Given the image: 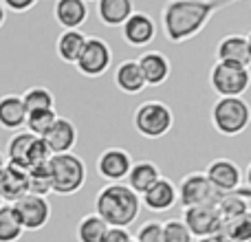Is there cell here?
Listing matches in <instances>:
<instances>
[{
  "label": "cell",
  "mask_w": 251,
  "mask_h": 242,
  "mask_svg": "<svg viewBox=\"0 0 251 242\" xmlns=\"http://www.w3.org/2000/svg\"><path fill=\"white\" fill-rule=\"evenodd\" d=\"M205 176L221 196L234 194L243 185V169L231 159H214L205 169Z\"/></svg>",
  "instance_id": "13"
},
{
  "label": "cell",
  "mask_w": 251,
  "mask_h": 242,
  "mask_svg": "<svg viewBox=\"0 0 251 242\" xmlns=\"http://www.w3.org/2000/svg\"><path fill=\"white\" fill-rule=\"evenodd\" d=\"M163 242H194V236L183 218H170L163 222Z\"/></svg>",
  "instance_id": "33"
},
{
  "label": "cell",
  "mask_w": 251,
  "mask_h": 242,
  "mask_svg": "<svg viewBox=\"0 0 251 242\" xmlns=\"http://www.w3.org/2000/svg\"><path fill=\"white\" fill-rule=\"evenodd\" d=\"M132 125L137 130L139 137L156 141V139L165 137L174 125V113L165 101L159 99H148L134 108Z\"/></svg>",
  "instance_id": "6"
},
{
  "label": "cell",
  "mask_w": 251,
  "mask_h": 242,
  "mask_svg": "<svg viewBox=\"0 0 251 242\" xmlns=\"http://www.w3.org/2000/svg\"><path fill=\"white\" fill-rule=\"evenodd\" d=\"M183 222L192 231V236L199 240L207 238V236H216L223 227V216L216 205H201V207L183 209Z\"/></svg>",
  "instance_id": "12"
},
{
  "label": "cell",
  "mask_w": 251,
  "mask_h": 242,
  "mask_svg": "<svg viewBox=\"0 0 251 242\" xmlns=\"http://www.w3.org/2000/svg\"><path fill=\"white\" fill-rule=\"evenodd\" d=\"M251 86V71L231 62H214L209 69V88L221 97H243Z\"/></svg>",
  "instance_id": "7"
},
{
  "label": "cell",
  "mask_w": 251,
  "mask_h": 242,
  "mask_svg": "<svg viewBox=\"0 0 251 242\" xmlns=\"http://www.w3.org/2000/svg\"><path fill=\"white\" fill-rule=\"evenodd\" d=\"M29 194V174L16 165H4L0 172V198L4 205H16Z\"/></svg>",
  "instance_id": "15"
},
{
  "label": "cell",
  "mask_w": 251,
  "mask_h": 242,
  "mask_svg": "<svg viewBox=\"0 0 251 242\" xmlns=\"http://www.w3.org/2000/svg\"><path fill=\"white\" fill-rule=\"evenodd\" d=\"M132 234L128 229H119V227H110L104 236V242H132Z\"/></svg>",
  "instance_id": "35"
},
{
  "label": "cell",
  "mask_w": 251,
  "mask_h": 242,
  "mask_svg": "<svg viewBox=\"0 0 251 242\" xmlns=\"http://www.w3.org/2000/svg\"><path fill=\"white\" fill-rule=\"evenodd\" d=\"M132 242H134V240H132Z\"/></svg>",
  "instance_id": "43"
},
{
  "label": "cell",
  "mask_w": 251,
  "mask_h": 242,
  "mask_svg": "<svg viewBox=\"0 0 251 242\" xmlns=\"http://www.w3.org/2000/svg\"><path fill=\"white\" fill-rule=\"evenodd\" d=\"M196 242H225V240H223L221 236L216 234V236H207V238H199Z\"/></svg>",
  "instance_id": "39"
},
{
  "label": "cell",
  "mask_w": 251,
  "mask_h": 242,
  "mask_svg": "<svg viewBox=\"0 0 251 242\" xmlns=\"http://www.w3.org/2000/svg\"><path fill=\"white\" fill-rule=\"evenodd\" d=\"M134 242H163V222L148 220L137 229Z\"/></svg>",
  "instance_id": "34"
},
{
  "label": "cell",
  "mask_w": 251,
  "mask_h": 242,
  "mask_svg": "<svg viewBox=\"0 0 251 242\" xmlns=\"http://www.w3.org/2000/svg\"><path fill=\"white\" fill-rule=\"evenodd\" d=\"M25 236V227L20 225L11 205L0 207V242H18Z\"/></svg>",
  "instance_id": "28"
},
{
  "label": "cell",
  "mask_w": 251,
  "mask_h": 242,
  "mask_svg": "<svg viewBox=\"0 0 251 242\" xmlns=\"http://www.w3.org/2000/svg\"><path fill=\"white\" fill-rule=\"evenodd\" d=\"M2 205H4V203H2V198H0V207H2Z\"/></svg>",
  "instance_id": "42"
},
{
  "label": "cell",
  "mask_w": 251,
  "mask_h": 242,
  "mask_svg": "<svg viewBox=\"0 0 251 242\" xmlns=\"http://www.w3.org/2000/svg\"><path fill=\"white\" fill-rule=\"evenodd\" d=\"M221 194L214 190V185L207 181L205 172L185 174L178 183V203L183 209L201 207V205H216Z\"/></svg>",
  "instance_id": "9"
},
{
  "label": "cell",
  "mask_w": 251,
  "mask_h": 242,
  "mask_svg": "<svg viewBox=\"0 0 251 242\" xmlns=\"http://www.w3.org/2000/svg\"><path fill=\"white\" fill-rule=\"evenodd\" d=\"M60 115L55 113V110H33V113H29V117H26V132H31L33 137L38 139H44L49 132H51V128L55 125V121Z\"/></svg>",
  "instance_id": "30"
},
{
  "label": "cell",
  "mask_w": 251,
  "mask_h": 242,
  "mask_svg": "<svg viewBox=\"0 0 251 242\" xmlns=\"http://www.w3.org/2000/svg\"><path fill=\"white\" fill-rule=\"evenodd\" d=\"M44 143L49 145L53 156L69 154V152H73V147L77 145V125L66 117H57L51 132L44 137Z\"/></svg>",
  "instance_id": "19"
},
{
  "label": "cell",
  "mask_w": 251,
  "mask_h": 242,
  "mask_svg": "<svg viewBox=\"0 0 251 242\" xmlns=\"http://www.w3.org/2000/svg\"><path fill=\"white\" fill-rule=\"evenodd\" d=\"M122 38L128 47L143 48L156 38V22L150 13L134 11L128 18V22L122 26Z\"/></svg>",
  "instance_id": "14"
},
{
  "label": "cell",
  "mask_w": 251,
  "mask_h": 242,
  "mask_svg": "<svg viewBox=\"0 0 251 242\" xmlns=\"http://www.w3.org/2000/svg\"><path fill=\"white\" fill-rule=\"evenodd\" d=\"M110 64H113V48H110V44L106 42L104 38L91 35V38L86 40V47H84L75 69H77V73L84 75V77L95 79V77H101V75L108 73Z\"/></svg>",
  "instance_id": "8"
},
{
  "label": "cell",
  "mask_w": 251,
  "mask_h": 242,
  "mask_svg": "<svg viewBox=\"0 0 251 242\" xmlns=\"http://www.w3.org/2000/svg\"><path fill=\"white\" fill-rule=\"evenodd\" d=\"M2 4H4V9L7 11H13V13H26V11H31V9L35 7V0H25V2H18V0H2Z\"/></svg>",
  "instance_id": "36"
},
{
  "label": "cell",
  "mask_w": 251,
  "mask_h": 242,
  "mask_svg": "<svg viewBox=\"0 0 251 242\" xmlns=\"http://www.w3.org/2000/svg\"><path fill=\"white\" fill-rule=\"evenodd\" d=\"M139 69L143 73L146 86H163L168 82L170 73H172V64H170L168 55L161 51H146L139 55L137 60Z\"/></svg>",
  "instance_id": "18"
},
{
  "label": "cell",
  "mask_w": 251,
  "mask_h": 242,
  "mask_svg": "<svg viewBox=\"0 0 251 242\" xmlns=\"http://www.w3.org/2000/svg\"><path fill=\"white\" fill-rule=\"evenodd\" d=\"M97 18L104 26H124L128 18L132 16L134 9L132 0H100L97 2Z\"/></svg>",
  "instance_id": "23"
},
{
  "label": "cell",
  "mask_w": 251,
  "mask_h": 242,
  "mask_svg": "<svg viewBox=\"0 0 251 242\" xmlns=\"http://www.w3.org/2000/svg\"><path fill=\"white\" fill-rule=\"evenodd\" d=\"M7 9H4V4L2 2H0V29H2V26H4V22H7Z\"/></svg>",
  "instance_id": "38"
},
{
  "label": "cell",
  "mask_w": 251,
  "mask_h": 242,
  "mask_svg": "<svg viewBox=\"0 0 251 242\" xmlns=\"http://www.w3.org/2000/svg\"><path fill=\"white\" fill-rule=\"evenodd\" d=\"M22 101H25L26 110H55V97L47 86H31L22 93Z\"/></svg>",
  "instance_id": "29"
},
{
  "label": "cell",
  "mask_w": 251,
  "mask_h": 242,
  "mask_svg": "<svg viewBox=\"0 0 251 242\" xmlns=\"http://www.w3.org/2000/svg\"><path fill=\"white\" fill-rule=\"evenodd\" d=\"M134 161L126 147H106L100 156H97V174L104 178L106 183H124L128 178L130 169H132Z\"/></svg>",
  "instance_id": "11"
},
{
  "label": "cell",
  "mask_w": 251,
  "mask_h": 242,
  "mask_svg": "<svg viewBox=\"0 0 251 242\" xmlns=\"http://www.w3.org/2000/svg\"><path fill=\"white\" fill-rule=\"evenodd\" d=\"M51 156L53 154L49 150V145L44 143V139H38L31 132H26V130H20V132H16L9 139L4 159H7L9 165H16V168L29 172L33 168L47 165L51 161Z\"/></svg>",
  "instance_id": "5"
},
{
  "label": "cell",
  "mask_w": 251,
  "mask_h": 242,
  "mask_svg": "<svg viewBox=\"0 0 251 242\" xmlns=\"http://www.w3.org/2000/svg\"><path fill=\"white\" fill-rule=\"evenodd\" d=\"M108 229L110 227L95 212H91L79 218L77 227H75V240L77 242H104V236Z\"/></svg>",
  "instance_id": "26"
},
{
  "label": "cell",
  "mask_w": 251,
  "mask_h": 242,
  "mask_svg": "<svg viewBox=\"0 0 251 242\" xmlns=\"http://www.w3.org/2000/svg\"><path fill=\"white\" fill-rule=\"evenodd\" d=\"M4 165H7V159H4V156H2V152H0V172H2V168H4Z\"/></svg>",
  "instance_id": "40"
},
{
  "label": "cell",
  "mask_w": 251,
  "mask_h": 242,
  "mask_svg": "<svg viewBox=\"0 0 251 242\" xmlns=\"http://www.w3.org/2000/svg\"><path fill=\"white\" fill-rule=\"evenodd\" d=\"M26 117H29V110L22 101V95L9 93L0 97V128L2 130L20 132L26 125Z\"/></svg>",
  "instance_id": "20"
},
{
  "label": "cell",
  "mask_w": 251,
  "mask_h": 242,
  "mask_svg": "<svg viewBox=\"0 0 251 242\" xmlns=\"http://www.w3.org/2000/svg\"><path fill=\"white\" fill-rule=\"evenodd\" d=\"M95 214L108 227L128 229L141 214V196L126 183H106L95 196Z\"/></svg>",
  "instance_id": "2"
},
{
  "label": "cell",
  "mask_w": 251,
  "mask_h": 242,
  "mask_svg": "<svg viewBox=\"0 0 251 242\" xmlns=\"http://www.w3.org/2000/svg\"><path fill=\"white\" fill-rule=\"evenodd\" d=\"M176 203H178V187L174 185V181H170L165 176H161V181L141 196V205L148 212L154 214L170 212Z\"/></svg>",
  "instance_id": "17"
},
{
  "label": "cell",
  "mask_w": 251,
  "mask_h": 242,
  "mask_svg": "<svg viewBox=\"0 0 251 242\" xmlns=\"http://www.w3.org/2000/svg\"><path fill=\"white\" fill-rule=\"evenodd\" d=\"M216 62H231V64L251 66V47L245 33H229L218 40Z\"/></svg>",
  "instance_id": "16"
},
{
  "label": "cell",
  "mask_w": 251,
  "mask_h": 242,
  "mask_svg": "<svg viewBox=\"0 0 251 242\" xmlns=\"http://www.w3.org/2000/svg\"><path fill=\"white\" fill-rule=\"evenodd\" d=\"M243 185L251 190V161H249V165L245 168V172H243Z\"/></svg>",
  "instance_id": "37"
},
{
  "label": "cell",
  "mask_w": 251,
  "mask_h": 242,
  "mask_svg": "<svg viewBox=\"0 0 251 242\" xmlns=\"http://www.w3.org/2000/svg\"><path fill=\"white\" fill-rule=\"evenodd\" d=\"M11 207L16 212L20 225L25 227V231H40L51 220V203H49V198H42V196L26 194L25 198H20Z\"/></svg>",
  "instance_id": "10"
},
{
  "label": "cell",
  "mask_w": 251,
  "mask_h": 242,
  "mask_svg": "<svg viewBox=\"0 0 251 242\" xmlns=\"http://www.w3.org/2000/svg\"><path fill=\"white\" fill-rule=\"evenodd\" d=\"M49 172H51L53 194L57 196H73L86 185V163L75 152L51 156Z\"/></svg>",
  "instance_id": "4"
},
{
  "label": "cell",
  "mask_w": 251,
  "mask_h": 242,
  "mask_svg": "<svg viewBox=\"0 0 251 242\" xmlns=\"http://www.w3.org/2000/svg\"><path fill=\"white\" fill-rule=\"evenodd\" d=\"M218 236L225 242H251V212L234 220H225Z\"/></svg>",
  "instance_id": "27"
},
{
  "label": "cell",
  "mask_w": 251,
  "mask_h": 242,
  "mask_svg": "<svg viewBox=\"0 0 251 242\" xmlns=\"http://www.w3.org/2000/svg\"><path fill=\"white\" fill-rule=\"evenodd\" d=\"M209 121L221 137H238L251 123V106L243 97H221L214 101Z\"/></svg>",
  "instance_id": "3"
},
{
  "label": "cell",
  "mask_w": 251,
  "mask_h": 242,
  "mask_svg": "<svg viewBox=\"0 0 251 242\" xmlns=\"http://www.w3.org/2000/svg\"><path fill=\"white\" fill-rule=\"evenodd\" d=\"M247 40H249V47H251V31H249V35H247Z\"/></svg>",
  "instance_id": "41"
},
{
  "label": "cell",
  "mask_w": 251,
  "mask_h": 242,
  "mask_svg": "<svg viewBox=\"0 0 251 242\" xmlns=\"http://www.w3.org/2000/svg\"><path fill=\"white\" fill-rule=\"evenodd\" d=\"M227 2H212V0H170L161 9V26L168 42L183 44L196 38L207 26L212 16Z\"/></svg>",
  "instance_id": "1"
},
{
  "label": "cell",
  "mask_w": 251,
  "mask_h": 242,
  "mask_svg": "<svg viewBox=\"0 0 251 242\" xmlns=\"http://www.w3.org/2000/svg\"><path fill=\"white\" fill-rule=\"evenodd\" d=\"M26 174H29V194L42 196V198H47L49 194H53V183H51V172H49V163L29 169Z\"/></svg>",
  "instance_id": "32"
},
{
  "label": "cell",
  "mask_w": 251,
  "mask_h": 242,
  "mask_svg": "<svg viewBox=\"0 0 251 242\" xmlns=\"http://www.w3.org/2000/svg\"><path fill=\"white\" fill-rule=\"evenodd\" d=\"M86 35L82 31H62L55 40V53L66 64H77L84 47H86Z\"/></svg>",
  "instance_id": "25"
},
{
  "label": "cell",
  "mask_w": 251,
  "mask_h": 242,
  "mask_svg": "<svg viewBox=\"0 0 251 242\" xmlns=\"http://www.w3.org/2000/svg\"><path fill=\"white\" fill-rule=\"evenodd\" d=\"M53 18L64 31H79L88 18V4L84 0H57L53 4Z\"/></svg>",
  "instance_id": "21"
},
{
  "label": "cell",
  "mask_w": 251,
  "mask_h": 242,
  "mask_svg": "<svg viewBox=\"0 0 251 242\" xmlns=\"http://www.w3.org/2000/svg\"><path fill=\"white\" fill-rule=\"evenodd\" d=\"M115 86L124 95H139L146 91V79H143L137 60H126L115 69Z\"/></svg>",
  "instance_id": "24"
},
{
  "label": "cell",
  "mask_w": 251,
  "mask_h": 242,
  "mask_svg": "<svg viewBox=\"0 0 251 242\" xmlns=\"http://www.w3.org/2000/svg\"><path fill=\"white\" fill-rule=\"evenodd\" d=\"M159 181H161V169L156 168V163L143 159V161H137V163L132 165L128 178H126V185H128L137 196H143Z\"/></svg>",
  "instance_id": "22"
},
{
  "label": "cell",
  "mask_w": 251,
  "mask_h": 242,
  "mask_svg": "<svg viewBox=\"0 0 251 242\" xmlns=\"http://www.w3.org/2000/svg\"><path fill=\"white\" fill-rule=\"evenodd\" d=\"M216 207H218V212H221V216H223V222H225V220H234V218L245 216L247 212H251L249 203L245 198H240L236 192H234V194L221 196V198H218V203H216Z\"/></svg>",
  "instance_id": "31"
}]
</instances>
